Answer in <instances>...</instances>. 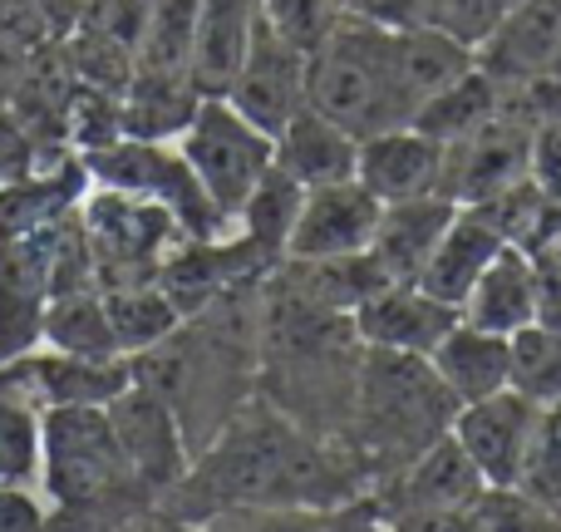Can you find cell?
Instances as JSON below:
<instances>
[{"instance_id": "cell-1", "label": "cell", "mask_w": 561, "mask_h": 532, "mask_svg": "<svg viewBox=\"0 0 561 532\" xmlns=\"http://www.w3.org/2000/svg\"><path fill=\"white\" fill-rule=\"evenodd\" d=\"M365 494L369 484L345 449L316 439L272 399L252 395L193 459L158 513L203 523L222 508H340Z\"/></svg>"}, {"instance_id": "cell-2", "label": "cell", "mask_w": 561, "mask_h": 532, "mask_svg": "<svg viewBox=\"0 0 561 532\" xmlns=\"http://www.w3.org/2000/svg\"><path fill=\"white\" fill-rule=\"evenodd\" d=\"M256 365H262V281H247L187 316L163 346L134 355V380L168 399L183 425L187 454L197 459L256 395Z\"/></svg>"}, {"instance_id": "cell-3", "label": "cell", "mask_w": 561, "mask_h": 532, "mask_svg": "<svg viewBox=\"0 0 561 532\" xmlns=\"http://www.w3.org/2000/svg\"><path fill=\"white\" fill-rule=\"evenodd\" d=\"M365 350L369 346L359 340L355 316L316 306L280 271H272L262 281V365H256V395L272 399L280 415L296 419L316 439L345 444Z\"/></svg>"}, {"instance_id": "cell-4", "label": "cell", "mask_w": 561, "mask_h": 532, "mask_svg": "<svg viewBox=\"0 0 561 532\" xmlns=\"http://www.w3.org/2000/svg\"><path fill=\"white\" fill-rule=\"evenodd\" d=\"M39 498L49 532H138L158 513V494L134 474L104 409H45Z\"/></svg>"}, {"instance_id": "cell-5", "label": "cell", "mask_w": 561, "mask_h": 532, "mask_svg": "<svg viewBox=\"0 0 561 532\" xmlns=\"http://www.w3.org/2000/svg\"><path fill=\"white\" fill-rule=\"evenodd\" d=\"M458 399L434 375L424 355L399 350H365L355 389V415L345 429V454L365 474L369 488L404 474L424 449H434L444 434H454Z\"/></svg>"}, {"instance_id": "cell-6", "label": "cell", "mask_w": 561, "mask_h": 532, "mask_svg": "<svg viewBox=\"0 0 561 532\" xmlns=\"http://www.w3.org/2000/svg\"><path fill=\"white\" fill-rule=\"evenodd\" d=\"M306 104L355 138L409 128L419 94L399 65V30H379L340 10L306 65Z\"/></svg>"}, {"instance_id": "cell-7", "label": "cell", "mask_w": 561, "mask_h": 532, "mask_svg": "<svg viewBox=\"0 0 561 532\" xmlns=\"http://www.w3.org/2000/svg\"><path fill=\"white\" fill-rule=\"evenodd\" d=\"M79 227H84L89 257H94L99 291L153 286L168 252L187 237L173 223V213L144 203V197L114 193V188H89L79 203Z\"/></svg>"}, {"instance_id": "cell-8", "label": "cell", "mask_w": 561, "mask_h": 532, "mask_svg": "<svg viewBox=\"0 0 561 532\" xmlns=\"http://www.w3.org/2000/svg\"><path fill=\"white\" fill-rule=\"evenodd\" d=\"M89 183L114 188V193L144 197L158 203L163 213H173V223L187 237H222L232 233L222 213L213 207V197L203 193L197 173L187 168V158L178 154V144H148V138H118V144L99 148L84 158Z\"/></svg>"}, {"instance_id": "cell-9", "label": "cell", "mask_w": 561, "mask_h": 532, "mask_svg": "<svg viewBox=\"0 0 561 532\" xmlns=\"http://www.w3.org/2000/svg\"><path fill=\"white\" fill-rule=\"evenodd\" d=\"M178 154L187 158V168L197 173L213 207L232 223L242 213V203L252 197V188L272 173L276 138L262 134L252 118H242L227 99H203L193 124L178 138Z\"/></svg>"}, {"instance_id": "cell-10", "label": "cell", "mask_w": 561, "mask_h": 532, "mask_svg": "<svg viewBox=\"0 0 561 532\" xmlns=\"http://www.w3.org/2000/svg\"><path fill=\"white\" fill-rule=\"evenodd\" d=\"M306 65L310 49H300L296 39H286L272 20H256L252 45H247V59L237 69L232 89H227V104L242 118H252L262 134H280L290 118L306 109Z\"/></svg>"}, {"instance_id": "cell-11", "label": "cell", "mask_w": 561, "mask_h": 532, "mask_svg": "<svg viewBox=\"0 0 561 532\" xmlns=\"http://www.w3.org/2000/svg\"><path fill=\"white\" fill-rule=\"evenodd\" d=\"M280 262L262 252L256 242H247L242 233H222V237H183V242L168 252L163 271H158V286L173 301L178 310L197 316L213 301H222L227 291L247 286V281H266Z\"/></svg>"}, {"instance_id": "cell-12", "label": "cell", "mask_w": 561, "mask_h": 532, "mask_svg": "<svg viewBox=\"0 0 561 532\" xmlns=\"http://www.w3.org/2000/svg\"><path fill=\"white\" fill-rule=\"evenodd\" d=\"M533 124L523 118H488L478 134L444 144V173H438V193L454 197L458 207H473L497 197L503 188L533 178Z\"/></svg>"}, {"instance_id": "cell-13", "label": "cell", "mask_w": 561, "mask_h": 532, "mask_svg": "<svg viewBox=\"0 0 561 532\" xmlns=\"http://www.w3.org/2000/svg\"><path fill=\"white\" fill-rule=\"evenodd\" d=\"M104 415H108V425H114V439H118V449H124V459L134 464V474L144 478L158 494V503H163V498L183 484L187 468H193L183 425H178V415L168 409V399L134 380L118 399H108Z\"/></svg>"}, {"instance_id": "cell-14", "label": "cell", "mask_w": 561, "mask_h": 532, "mask_svg": "<svg viewBox=\"0 0 561 532\" xmlns=\"http://www.w3.org/2000/svg\"><path fill=\"white\" fill-rule=\"evenodd\" d=\"M537 419H542V405L507 385L497 395L473 399V405L458 409L454 439L473 459V468L483 474L488 488H517L527 449H533V434H537Z\"/></svg>"}, {"instance_id": "cell-15", "label": "cell", "mask_w": 561, "mask_h": 532, "mask_svg": "<svg viewBox=\"0 0 561 532\" xmlns=\"http://www.w3.org/2000/svg\"><path fill=\"white\" fill-rule=\"evenodd\" d=\"M65 223L0 242V365L39 346V326H45L49 306V267H55V242Z\"/></svg>"}, {"instance_id": "cell-16", "label": "cell", "mask_w": 561, "mask_h": 532, "mask_svg": "<svg viewBox=\"0 0 561 532\" xmlns=\"http://www.w3.org/2000/svg\"><path fill=\"white\" fill-rule=\"evenodd\" d=\"M0 375L25 389L39 409H79V405L104 409L108 399H118L134 385V360H89L35 346L30 355L0 365Z\"/></svg>"}, {"instance_id": "cell-17", "label": "cell", "mask_w": 561, "mask_h": 532, "mask_svg": "<svg viewBox=\"0 0 561 532\" xmlns=\"http://www.w3.org/2000/svg\"><path fill=\"white\" fill-rule=\"evenodd\" d=\"M483 488H488L483 474L463 454V444L454 434H444L404 474L385 478L369 494H375L379 523H385V518H399V513H463V508H473L483 498Z\"/></svg>"}, {"instance_id": "cell-18", "label": "cell", "mask_w": 561, "mask_h": 532, "mask_svg": "<svg viewBox=\"0 0 561 532\" xmlns=\"http://www.w3.org/2000/svg\"><path fill=\"white\" fill-rule=\"evenodd\" d=\"M379 213H385V203L369 188H359L355 178L350 183H330V188H306V203H300V217L290 227L286 257L325 262V257L369 252Z\"/></svg>"}, {"instance_id": "cell-19", "label": "cell", "mask_w": 561, "mask_h": 532, "mask_svg": "<svg viewBox=\"0 0 561 532\" xmlns=\"http://www.w3.org/2000/svg\"><path fill=\"white\" fill-rule=\"evenodd\" d=\"M463 320V310L428 296L419 281H389L355 310V330L369 350H399V355H434V346Z\"/></svg>"}, {"instance_id": "cell-20", "label": "cell", "mask_w": 561, "mask_h": 532, "mask_svg": "<svg viewBox=\"0 0 561 532\" xmlns=\"http://www.w3.org/2000/svg\"><path fill=\"white\" fill-rule=\"evenodd\" d=\"M473 65L497 84H533L561 75V0H523L483 45Z\"/></svg>"}, {"instance_id": "cell-21", "label": "cell", "mask_w": 561, "mask_h": 532, "mask_svg": "<svg viewBox=\"0 0 561 532\" xmlns=\"http://www.w3.org/2000/svg\"><path fill=\"white\" fill-rule=\"evenodd\" d=\"M438 173H444V144L419 134L414 124L359 138L355 183L369 188L379 203H404V197L438 193Z\"/></svg>"}, {"instance_id": "cell-22", "label": "cell", "mask_w": 561, "mask_h": 532, "mask_svg": "<svg viewBox=\"0 0 561 532\" xmlns=\"http://www.w3.org/2000/svg\"><path fill=\"white\" fill-rule=\"evenodd\" d=\"M454 217H458V203L444 193L385 203L369 252H375V262L385 267L389 281H419V271L428 267V257H434V247L454 227Z\"/></svg>"}, {"instance_id": "cell-23", "label": "cell", "mask_w": 561, "mask_h": 532, "mask_svg": "<svg viewBox=\"0 0 561 532\" xmlns=\"http://www.w3.org/2000/svg\"><path fill=\"white\" fill-rule=\"evenodd\" d=\"M256 20H262V0H203L197 5L187 79H193V89L203 99H222L232 89L237 69L247 59V45H252Z\"/></svg>"}, {"instance_id": "cell-24", "label": "cell", "mask_w": 561, "mask_h": 532, "mask_svg": "<svg viewBox=\"0 0 561 532\" xmlns=\"http://www.w3.org/2000/svg\"><path fill=\"white\" fill-rule=\"evenodd\" d=\"M428 365H434V375L444 380L448 395H454L458 409H463V405H473V399H488V395L513 385V340L458 320V326L434 346Z\"/></svg>"}, {"instance_id": "cell-25", "label": "cell", "mask_w": 561, "mask_h": 532, "mask_svg": "<svg viewBox=\"0 0 561 532\" xmlns=\"http://www.w3.org/2000/svg\"><path fill=\"white\" fill-rule=\"evenodd\" d=\"M537 316V252L507 242L463 296V320L493 336H517Z\"/></svg>"}, {"instance_id": "cell-26", "label": "cell", "mask_w": 561, "mask_h": 532, "mask_svg": "<svg viewBox=\"0 0 561 532\" xmlns=\"http://www.w3.org/2000/svg\"><path fill=\"white\" fill-rule=\"evenodd\" d=\"M355 163H359V138L345 134L340 124H330L310 104L276 134V168L296 178L300 188L350 183Z\"/></svg>"}, {"instance_id": "cell-27", "label": "cell", "mask_w": 561, "mask_h": 532, "mask_svg": "<svg viewBox=\"0 0 561 532\" xmlns=\"http://www.w3.org/2000/svg\"><path fill=\"white\" fill-rule=\"evenodd\" d=\"M503 247H507V237L488 223L483 207H458L454 227H448L444 242L434 247L428 267L419 271V286H424L428 296H438V301L463 310V296L473 291V281L483 276L488 262H493Z\"/></svg>"}, {"instance_id": "cell-28", "label": "cell", "mask_w": 561, "mask_h": 532, "mask_svg": "<svg viewBox=\"0 0 561 532\" xmlns=\"http://www.w3.org/2000/svg\"><path fill=\"white\" fill-rule=\"evenodd\" d=\"M124 104V138H148V144H178L183 128L193 124L203 94L193 89V79L178 75H144L134 69L128 89L118 94Z\"/></svg>"}, {"instance_id": "cell-29", "label": "cell", "mask_w": 561, "mask_h": 532, "mask_svg": "<svg viewBox=\"0 0 561 532\" xmlns=\"http://www.w3.org/2000/svg\"><path fill=\"white\" fill-rule=\"evenodd\" d=\"M280 276L296 291H306L316 306L340 310V316H355L379 286H389L385 267L375 262V252H355V257H325V262H300V257H286L276 267Z\"/></svg>"}, {"instance_id": "cell-30", "label": "cell", "mask_w": 561, "mask_h": 532, "mask_svg": "<svg viewBox=\"0 0 561 532\" xmlns=\"http://www.w3.org/2000/svg\"><path fill=\"white\" fill-rule=\"evenodd\" d=\"M379 518L375 494L340 508H222L203 518V532H355L359 523Z\"/></svg>"}, {"instance_id": "cell-31", "label": "cell", "mask_w": 561, "mask_h": 532, "mask_svg": "<svg viewBox=\"0 0 561 532\" xmlns=\"http://www.w3.org/2000/svg\"><path fill=\"white\" fill-rule=\"evenodd\" d=\"M39 346L65 350V355H89V360H124L114 326H108L104 291H75V296L49 301L45 326H39Z\"/></svg>"}, {"instance_id": "cell-32", "label": "cell", "mask_w": 561, "mask_h": 532, "mask_svg": "<svg viewBox=\"0 0 561 532\" xmlns=\"http://www.w3.org/2000/svg\"><path fill=\"white\" fill-rule=\"evenodd\" d=\"M39 444H45V409L0 375V488L39 494Z\"/></svg>"}, {"instance_id": "cell-33", "label": "cell", "mask_w": 561, "mask_h": 532, "mask_svg": "<svg viewBox=\"0 0 561 532\" xmlns=\"http://www.w3.org/2000/svg\"><path fill=\"white\" fill-rule=\"evenodd\" d=\"M488 118H497V79H488L473 65L448 89H438L434 99H424V109L414 114V128L438 138V144H458V138L478 134Z\"/></svg>"}, {"instance_id": "cell-34", "label": "cell", "mask_w": 561, "mask_h": 532, "mask_svg": "<svg viewBox=\"0 0 561 532\" xmlns=\"http://www.w3.org/2000/svg\"><path fill=\"white\" fill-rule=\"evenodd\" d=\"M300 203H306V188L272 163V173L252 188L242 213L232 217V233H242L247 242H256L272 262H286V242H290V227H296V217H300Z\"/></svg>"}, {"instance_id": "cell-35", "label": "cell", "mask_w": 561, "mask_h": 532, "mask_svg": "<svg viewBox=\"0 0 561 532\" xmlns=\"http://www.w3.org/2000/svg\"><path fill=\"white\" fill-rule=\"evenodd\" d=\"M104 310H108V326H114L118 340V355L134 360L144 350L163 346L178 326H183V310L163 296V286H124V291H104Z\"/></svg>"}, {"instance_id": "cell-36", "label": "cell", "mask_w": 561, "mask_h": 532, "mask_svg": "<svg viewBox=\"0 0 561 532\" xmlns=\"http://www.w3.org/2000/svg\"><path fill=\"white\" fill-rule=\"evenodd\" d=\"M399 65H404L409 89L424 109V99H434L438 89H448L458 75L473 69V49L438 35V30H399Z\"/></svg>"}, {"instance_id": "cell-37", "label": "cell", "mask_w": 561, "mask_h": 532, "mask_svg": "<svg viewBox=\"0 0 561 532\" xmlns=\"http://www.w3.org/2000/svg\"><path fill=\"white\" fill-rule=\"evenodd\" d=\"M197 5H203V0H153L148 35H144V45H138V69H144V75L187 79L193 35H197Z\"/></svg>"}, {"instance_id": "cell-38", "label": "cell", "mask_w": 561, "mask_h": 532, "mask_svg": "<svg viewBox=\"0 0 561 532\" xmlns=\"http://www.w3.org/2000/svg\"><path fill=\"white\" fill-rule=\"evenodd\" d=\"M513 340V389L537 405H561V336L542 326H523Z\"/></svg>"}, {"instance_id": "cell-39", "label": "cell", "mask_w": 561, "mask_h": 532, "mask_svg": "<svg viewBox=\"0 0 561 532\" xmlns=\"http://www.w3.org/2000/svg\"><path fill=\"white\" fill-rule=\"evenodd\" d=\"M59 49H65V59H69V69H75L79 84L108 89V94H124L128 79H134V69H138V59L128 55L124 45H114L108 35H99V30H89V25H79Z\"/></svg>"}, {"instance_id": "cell-40", "label": "cell", "mask_w": 561, "mask_h": 532, "mask_svg": "<svg viewBox=\"0 0 561 532\" xmlns=\"http://www.w3.org/2000/svg\"><path fill=\"white\" fill-rule=\"evenodd\" d=\"M124 138V104L118 94L94 84H75V99H69V148L79 158L99 154V148L118 144Z\"/></svg>"}, {"instance_id": "cell-41", "label": "cell", "mask_w": 561, "mask_h": 532, "mask_svg": "<svg viewBox=\"0 0 561 532\" xmlns=\"http://www.w3.org/2000/svg\"><path fill=\"white\" fill-rule=\"evenodd\" d=\"M517 488L561 518V405H547L542 419H537V434H533V449H527Z\"/></svg>"}, {"instance_id": "cell-42", "label": "cell", "mask_w": 561, "mask_h": 532, "mask_svg": "<svg viewBox=\"0 0 561 532\" xmlns=\"http://www.w3.org/2000/svg\"><path fill=\"white\" fill-rule=\"evenodd\" d=\"M468 513L478 532H561V518L527 498L523 488H483V498Z\"/></svg>"}, {"instance_id": "cell-43", "label": "cell", "mask_w": 561, "mask_h": 532, "mask_svg": "<svg viewBox=\"0 0 561 532\" xmlns=\"http://www.w3.org/2000/svg\"><path fill=\"white\" fill-rule=\"evenodd\" d=\"M523 0H434V15H428V30L458 39V45L478 49L497 25H503Z\"/></svg>"}, {"instance_id": "cell-44", "label": "cell", "mask_w": 561, "mask_h": 532, "mask_svg": "<svg viewBox=\"0 0 561 532\" xmlns=\"http://www.w3.org/2000/svg\"><path fill=\"white\" fill-rule=\"evenodd\" d=\"M148 15H153V0H89L84 25L108 35L114 45H124L138 59V45L148 35Z\"/></svg>"}, {"instance_id": "cell-45", "label": "cell", "mask_w": 561, "mask_h": 532, "mask_svg": "<svg viewBox=\"0 0 561 532\" xmlns=\"http://www.w3.org/2000/svg\"><path fill=\"white\" fill-rule=\"evenodd\" d=\"M262 15L286 39H296L300 49H316L320 35L330 30V20L340 15V5L335 0H262Z\"/></svg>"}, {"instance_id": "cell-46", "label": "cell", "mask_w": 561, "mask_h": 532, "mask_svg": "<svg viewBox=\"0 0 561 532\" xmlns=\"http://www.w3.org/2000/svg\"><path fill=\"white\" fill-rule=\"evenodd\" d=\"M35 173H45V163H39V144L15 118V109L0 104V188L25 183V178H35Z\"/></svg>"}, {"instance_id": "cell-47", "label": "cell", "mask_w": 561, "mask_h": 532, "mask_svg": "<svg viewBox=\"0 0 561 532\" xmlns=\"http://www.w3.org/2000/svg\"><path fill=\"white\" fill-rule=\"evenodd\" d=\"M335 5L379 30H428L434 15V0H335Z\"/></svg>"}, {"instance_id": "cell-48", "label": "cell", "mask_w": 561, "mask_h": 532, "mask_svg": "<svg viewBox=\"0 0 561 532\" xmlns=\"http://www.w3.org/2000/svg\"><path fill=\"white\" fill-rule=\"evenodd\" d=\"M0 532H49V508L35 488H0Z\"/></svg>"}, {"instance_id": "cell-49", "label": "cell", "mask_w": 561, "mask_h": 532, "mask_svg": "<svg viewBox=\"0 0 561 532\" xmlns=\"http://www.w3.org/2000/svg\"><path fill=\"white\" fill-rule=\"evenodd\" d=\"M30 5H35L39 25H45V35H49V45H65V39L84 25L89 0H30Z\"/></svg>"}, {"instance_id": "cell-50", "label": "cell", "mask_w": 561, "mask_h": 532, "mask_svg": "<svg viewBox=\"0 0 561 532\" xmlns=\"http://www.w3.org/2000/svg\"><path fill=\"white\" fill-rule=\"evenodd\" d=\"M533 326L561 336V271L547 262V257H537V316H533Z\"/></svg>"}, {"instance_id": "cell-51", "label": "cell", "mask_w": 561, "mask_h": 532, "mask_svg": "<svg viewBox=\"0 0 561 532\" xmlns=\"http://www.w3.org/2000/svg\"><path fill=\"white\" fill-rule=\"evenodd\" d=\"M385 532H478L473 528V513H399V518H385L379 523Z\"/></svg>"}, {"instance_id": "cell-52", "label": "cell", "mask_w": 561, "mask_h": 532, "mask_svg": "<svg viewBox=\"0 0 561 532\" xmlns=\"http://www.w3.org/2000/svg\"><path fill=\"white\" fill-rule=\"evenodd\" d=\"M138 532H203L197 523H183V518H168V513H153Z\"/></svg>"}, {"instance_id": "cell-53", "label": "cell", "mask_w": 561, "mask_h": 532, "mask_svg": "<svg viewBox=\"0 0 561 532\" xmlns=\"http://www.w3.org/2000/svg\"><path fill=\"white\" fill-rule=\"evenodd\" d=\"M355 532H385V528H379V518H369V523H359Z\"/></svg>"}]
</instances>
